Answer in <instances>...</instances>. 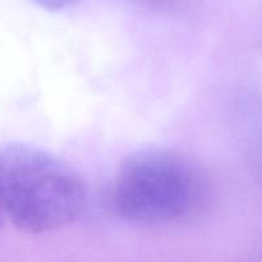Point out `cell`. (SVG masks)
Here are the masks:
<instances>
[{
  "instance_id": "1",
  "label": "cell",
  "mask_w": 262,
  "mask_h": 262,
  "mask_svg": "<svg viewBox=\"0 0 262 262\" xmlns=\"http://www.w3.org/2000/svg\"><path fill=\"white\" fill-rule=\"evenodd\" d=\"M87 204L78 171L27 143L0 147V214L26 233L51 232L76 220Z\"/></svg>"
},
{
  "instance_id": "2",
  "label": "cell",
  "mask_w": 262,
  "mask_h": 262,
  "mask_svg": "<svg viewBox=\"0 0 262 262\" xmlns=\"http://www.w3.org/2000/svg\"><path fill=\"white\" fill-rule=\"evenodd\" d=\"M204 197V178L187 156L150 148L128 156L114 179L118 214L137 223L174 222L191 214Z\"/></svg>"
},
{
  "instance_id": "3",
  "label": "cell",
  "mask_w": 262,
  "mask_h": 262,
  "mask_svg": "<svg viewBox=\"0 0 262 262\" xmlns=\"http://www.w3.org/2000/svg\"><path fill=\"white\" fill-rule=\"evenodd\" d=\"M248 152H250V164L252 173L262 184V128L251 142Z\"/></svg>"
},
{
  "instance_id": "4",
  "label": "cell",
  "mask_w": 262,
  "mask_h": 262,
  "mask_svg": "<svg viewBox=\"0 0 262 262\" xmlns=\"http://www.w3.org/2000/svg\"><path fill=\"white\" fill-rule=\"evenodd\" d=\"M38 7L48 10H60L74 4L77 0H32Z\"/></svg>"
}]
</instances>
